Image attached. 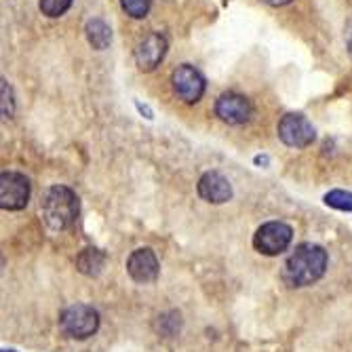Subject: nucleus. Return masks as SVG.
I'll use <instances>...</instances> for the list:
<instances>
[{
  "label": "nucleus",
  "mask_w": 352,
  "mask_h": 352,
  "mask_svg": "<svg viewBox=\"0 0 352 352\" xmlns=\"http://www.w3.org/2000/svg\"><path fill=\"white\" fill-rule=\"evenodd\" d=\"M327 270V251L321 245H300L283 266V280L289 287H308Z\"/></svg>",
  "instance_id": "f257e3e1"
},
{
  "label": "nucleus",
  "mask_w": 352,
  "mask_h": 352,
  "mask_svg": "<svg viewBox=\"0 0 352 352\" xmlns=\"http://www.w3.org/2000/svg\"><path fill=\"white\" fill-rule=\"evenodd\" d=\"M41 211L51 230H68L78 217V197L68 186H53L47 190Z\"/></svg>",
  "instance_id": "f03ea898"
},
{
  "label": "nucleus",
  "mask_w": 352,
  "mask_h": 352,
  "mask_svg": "<svg viewBox=\"0 0 352 352\" xmlns=\"http://www.w3.org/2000/svg\"><path fill=\"white\" fill-rule=\"evenodd\" d=\"M72 5V0H41V11L47 17H59Z\"/></svg>",
  "instance_id": "dca6fc26"
},
{
  "label": "nucleus",
  "mask_w": 352,
  "mask_h": 352,
  "mask_svg": "<svg viewBox=\"0 0 352 352\" xmlns=\"http://www.w3.org/2000/svg\"><path fill=\"white\" fill-rule=\"evenodd\" d=\"M87 38L95 49H106L112 43V30L106 21L102 19H91L87 23Z\"/></svg>",
  "instance_id": "ddd939ff"
},
{
  "label": "nucleus",
  "mask_w": 352,
  "mask_h": 352,
  "mask_svg": "<svg viewBox=\"0 0 352 352\" xmlns=\"http://www.w3.org/2000/svg\"><path fill=\"white\" fill-rule=\"evenodd\" d=\"M325 205H329L338 211H352V192L331 190L325 195Z\"/></svg>",
  "instance_id": "4468645a"
},
{
  "label": "nucleus",
  "mask_w": 352,
  "mask_h": 352,
  "mask_svg": "<svg viewBox=\"0 0 352 352\" xmlns=\"http://www.w3.org/2000/svg\"><path fill=\"white\" fill-rule=\"evenodd\" d=\"M294 230L285 221H268L258 228L253 236V247L264 255H278L292 245Z\"/></svg>",
  "instance_id": "20e7f679"
},
{
  "label": "nucleus",
  "mask_w": 352,
  "mask_h": 352,
  "mask_svg": "<svg viewBox=\"0 0 352 352\" xmlns=\"http://www.w3.org/2000/svg\"><path fill=\"white\" fill-rule=\"evenodd\" d=\"M3 114H5V118H11V116H13L11 87L7 85V80H3Z\"/></svg>",
  "instance_id": "f3484780"
},
{
  "label": "nucleus",
  "mask_w": 352,
  "mask_h": 352,
  "mask_svg": "<svg viewBox=\"0 0 352 352\" xmlns=\"http://www.w3.org/2000/svg\"><path fill=\"white\" fill-rule=\"evenodd\" d=\"M59 329L68 338L87 340L100 329V312L87 304H72L61 312Z\"/></svg>",
  "instance_id": "7ed1b4c3"
},
{
  "label": "nucleus",
  "mask_w": 352,
  "mask_h": 352,
  "mask_svg": "<svg viewBox=\"0 0 352 352\" xmlns=\"http://www.w3.org/2000/svg\"><path fill=\"white\" fill-rule=\"evenodd\" d=\"M215 114L219 116V120L228 122V124H245L253 116V106L245 95L223 93L215 102Z\"/></svg>",
  "instance_id": "6e6552de"
},
{
  "label": "nucleus",
  "mask_w": 352,
  "mask_h": 352,
  "mask_svg": "<svg viewBox=\"0 0 352 352\" xmlns=\"http://www.w3.org/2000/svg\"><path fill=\"white\" fill-rule=\"evenodd\" d=\"M264 3H268L272 7H283V5H289L292 0H264Z\"/></svg>",
  "instance_id": "6ab92c4d"
},
{
  "label": "nucleus",
  "mask_w": 352,
  "mask_h": 352,
  "mask_svg": "<svg viewBox=\"0 0 352 352\" xmlns=\"http://www.w3.org/2000/svg\"><path fill=\"white\" fill-rule=\"evenodd\" d=\"M346 47H348V53L352 57V19H350V23L346 28Z\"/></svg>",
  "instance_id": "a211bd4d"
},
{
  "label": "nucleus",
  "mask_w": 352,
  "mask_h": 352,
  "mask_svg": "<svg viewBox=\"0 0 352 352\" xmlns=\"http://www.w3.org/2000/svg\"><path fill=\"white\" fill-rule=\"evenodd\" d=\"M76 266L82 274L98 276L102 268L106 266V255L100 249H85L76 258Z\"/></svg>",
  "instance_id": "f8f14e48"
},
{
  "label": "nucleus",
  "mask_w": 352,
  "mask_h": 352,
  "mask_svg": "<svg viewBox=\"0 0 352 352\" xmlns=\"http://www.w3.org/2000/svg\"><path fill=\"white\" fill-rule=\"evenodd\" d=\"M120 5L124 9V13L133 17V19H142L148 15L152 0H120Z\"/></svg>",
  "instance_id": "2eb2a0df"
},
{
  "label": "nucleus",
  "mask_w": 352,
  "mask_h": 352,
  "mask_svg": "<svg viewBox=\"0 0 352 352\" xmlns=\"http://www.w3.org/2000/svg\"><path fill=\"white\" fill-rule=\"evenodd\" d=\"M167 53V38L163 34H148L135 47V63L142 72H152L158 63L165 59Z\"/></svg>",
  "instance_id": "1a4fd4ad"
},
{
  "label": "nucleus",
  "mask_w": 352,
  "mask_h": 352,
  "mask_svg": "<svg viewBox=\"0 0 352 352\" xmlns=\"http://www.w3.org/2000/svg\"><path fill=\"white\" fill-rule=\"evenodd\" d=\"M171 82H173V91L177 93V98L186 104H197L205 93L203 74L195 66H190V63H184V66H177L173 70Z\"/></svg>",
  "instance_id": "0eeeda50"
},
{
  "label": "nucleus",
  "mask_w": 352,
  "mask_h": 352,
  "mask_svg": "<svg viewBox=\"0 0 352 352\" xmlns=\"http://www.w3.org/2000/svg\"><path fill=\"white\" fill-rule=\"evenodd\" d=\"M3 352H13V350H3Z\"/></svg>",
  "instance_id": "aec40b11"
},
{
  "label": "nucleus",
  "mask_w": 352,
  "mask_h": 352,
  "mask_svg": "<svg viewBox=\"0 0 352 352\" xmlns=\"http://www.w3.org/2000/svg\"><path fill=\"white\" fill-rule=\"evenodd\" d=\"M126 272L129 276L135 280V283H152L156 280L158 276V260L152 249L148 247H142V249H135L129 260H126Z\"/></svg>",
  "instance_id": "9d476101"
},
{
  "label": "nucleus",
  "mask_w": 352,
  "mask_h": 352,
  "mask_svg": "<svg viewBox=\"0 0 352 352\" xmlns=\"http://www.w3.org/2000/svg\"><path fill=\"white\" fill-rule=\"evenodd\" d=\"M278 138L289 148H308L316 133L312 122L304 114H285L278 122Z\"/></svg>",
  "instance_id": "423d86ee"
},
{
  "label": "nucleus",
  "mask_w": 352,
  "mask_h": 352,
  "mask_svg": "<svg viewBox=\"0 0 352 352\" xmlns=\"http://www.w3.org/2000/svg\"><path fill=\"white\" fill-rule=\"evenodd\" d=\"M30 201V179L17 171L0 175V207L5 211H19Z\"/></svg>",
  "instance_id": "39448f33"
},
{
  "label": "nucleus",
  "mask_w": 352,
  "mask_h": 352,
  "mask_svg": "<svg viewBox=\"0 0 352 352\" xmlns=\"http://www.w3.org/2000/svg\"><path fill=\"white\" fill-rule=\"evenodd\" d=\"M199 195L201 199H205L207 203L213 205H221L228 203L232 199V186L230 182L223 177L217 171H207L201 179H199Z\"/></svg>",
  "instance_id": "9b49d317"
}]
</instances>
